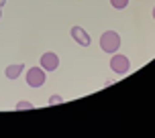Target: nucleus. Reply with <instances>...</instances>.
<instances>
[{"mask_svg": "<svg viewBox=\"0 0 155 138\" xmlns=\"http://www.w3.org/2000/svg\"><path fill=\"white\" fill-rule=\"evenodd\" d=\"M118 47H120V35L116 31H106L100 35V49L104 53L112 55L118 51Z\"/></svg>", "mask_w": 155, "mask_h": 138, "instance_id": "obj_1", "label": "nucleus"}, {"mask_svg": "<svg viewBox=\"0 0 155 138\" xmlns=\"http://www.w3.org/2000/svg\"><path fill=\"white\" fill-rule=\"evenodd\" d=\"M110 69L114 71L116 75H124V73H129V69H131L129 57H127V55H120L118 51L112 53V57H110Z\"/></svg>", "mask_w": 155, "mask_h": 138, "instance_id": "obj_2", "label": "nucleus"}, {"mask_svg": "<svg viewBox=\"0 0 155 138\" xmlns=\"http://www.w3.org/2000/svg\"><path fill=\"white\" fill-rule=\"evenodd\" d=\"M47 71L43 67H29L27 69V83L29 87H41L47 81Z\"/></svg>", "mask_w": 155, "mask_h": 138, "instance_id": "obj_3", "label": "nucleus"}, {"mask_svg": "<svg viewBox=\"0 0 155 138\" xmlns=\"http://www.w3.org/2000/svg\"><path fill=\"white\" fill-rule=\"evenodd\" d=\"M41 67L45 71H55L59 67V57L53 53V51H47V53L41 55Z\"/></svg>", "mask_w": 155, "mask_h": 138, "instance_id": "obj_4", "label": "nucleus"}, {"mask_svg": "<svg viewBox=\"0 0 155 138\" xmlns=\"http://www.w3.org/2000/svg\"><path fill=\"white\" fill-rule=\"evenodd\" d=\"M71 39L76 41L78 45H82V47H90V43H92L90 35H88L82 27H71Z\"/></svg>", "mask_w": 155, "mask_h": 138, "instance_id": "obj_5", "label": "nucleus"}, {"mask_svg": "<svg viewBox=\"0 0 155 138\" xmlns=\"http://www.w3.org/2000/svg\"><path fill=\"white\" fill-rule=\"evenodd\" d=\"M25 71V65L23 63H15V65H8L6 69H4V75L8 77V79H18V75Z\"/></svg>", "mask_w": 155, "mask_h": 138, "instance_id": "obj_6", "label": "nucleus"}, {"mask_svg": "<svg viewBox=\"0 0 155 138\" xmlns=\"http://www.w3.org/2000/svg\"><path fill=\"white\" fill-rule=\"evenodd\" d=\"M110 4H112V8H116V10H123V8L129 6V0H110Z\"/></svg>", "mask_w": 155, "mask_h": 138, "instance_id": "obj_7", "label": "nucleus"}, {"mask_svg": "<svg viewBox=\"0 0 155 138\" xmlns=\"http://www.w3.org/2000/svg\"><path fill=\"white\" fill-rule=\"evenodd\" d=\"M31 108H33V104H31V102H16V110H31Z\"/></svg>", "mask_w": 155, "mask_h": 138, "instance_id": "obj_8", "label": "nucleus"}, {"mask_svg": "<svg viewBox=\"0 0 155 138\" xmlns=\"http://www.w3.org/2000/svg\"><path fill=\"white\" fill-rule=\"evenodd\" d=\"M61 102H63L61 96H51V98H49V104H61Z\"/></svg>", "mask_w": 155, "mask_h": 138, "instance_id": "obj_9", "label": "nucleus"}, {"mask_svg": "<svg viewBox=\"0 0 155 138\" xmlns=\"http://www.w3.org/2000/svg\"><path fill=\"white\" fill-rule=\"evenodd\" d=\"M4 4H6V0H0V6H4Z\"/></svg>", "mask_w": 155, "mask_h": 138, "instance_id": "obj_10", "label": "nucleus"}, {"mask_svg": "<svg viewBox=\"0 0 155 138\" xmlns=\"http://www.w3.org/2000/svg\"><path fill=\"white\" fill-rule=\"evenodd\" d=\"M153 20H155V6H153Z\"/></svg>", "mask_w": 155, "mask_h": 138, "instance_id": "obj_11", "label": "nucleus"}, {"mask_svg": "<svg viewBox=\"0 0 155 138\" xmlns=\"http://www.w3.org/2000/svg\"><path fill=\"white\" fill-rule=\"evenodd\" d=\"M0 18H2V6H0Z\"/></svg>", "mask_w": 155, "mask_h": 138, "instance_id": "obj_12", "label": "nucleus"}]
</instances>
